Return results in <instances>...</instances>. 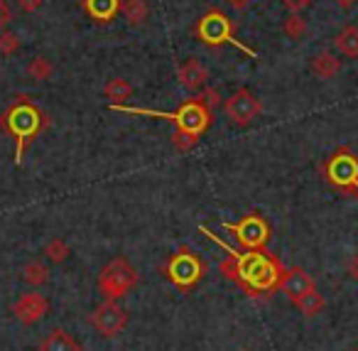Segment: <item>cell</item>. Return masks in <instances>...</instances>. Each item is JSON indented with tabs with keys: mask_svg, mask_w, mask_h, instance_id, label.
<instances>
[{
	"mask_svg": "<svg viewBox=\"0 0 358 351\" xmlns=\"http://www.w3.org/2000/svg\"><path fill=\"white\" fill-rule=\"evenodd\" d=\"M199 231L204 233V236H209L211 241L226 253V261L219 263L221 275H226L231 282L243 287L248 295H270V292H275L280 287L285 268L273 253H268L265 248L241 253V251H234L229 243H224L216 233H211L209 228L199 226Z\"/></svg>",
	"mask_w": 358,
	"mask_h": 351,
	"instance_id": "6da1fadb",
	"label": "cell"
},
{
	"mask_svg": "<svg viewBox=\"0 0 358 351\" xmlns=\"http://www.w3.org/2000/svg\"><path fill=\"white\" fill-rule=\"evenodd\" d=\"M50 125L47 113L30 99V96H15L10 106L0 116V128L15 140V165L20 167L27 148L40 138Z\"/></svg>",
	"mask_w": 358,
	"mask_h": 351,
	"instance_id": "7a4b0ae2",
	"label": "cell"
},
{
	"mask_svg": "<svg viewBox=\"0 0 358 351\" xmlns=\"http://www.w3.org/2000/svg\"><path fill=\"white\" fill-rule=\"evenodd\" d=\"M110 111H120V113H130V116H152V118H164L172 121L177 125V133H185L189 138L199 140L206 130L211 128V109L199 99L185 101L177 111L167 113V111H155V109H135V106H125V104H110Z\"/></svg>",
	"mask_w": 358,
	"mask_h": 351,
	"instance_id": "3957f363",
	"label": "cell"
},
{
	"mask_svg": "<svg viewBox=\"0 0 358 351\" xmlns=\"http://www.w3.org/2000/svg\"><path fill=\"white\" fill-rule=\"evenodd\" d=\"M194 35H196V40H199L201 45H206V47L234 45L236 50L245 52V55L253 57V60H255V50H250V47H245L241 40H236V27H234V22H231V18L226 15V13H221V11L204 13V15L199 18V22H196Z\"/></svg>",
	"mask_w": 358,
	"mask_h": 351,
	"instance_id": "277c9868",
	"label": "cell"
},
{
	"mask_svg": "<svg viewBox=\"0 0 358 351\" xmlns=\"http://www.w3.org/2000/svg\"><path fill=\"white\" fill-rule=\"evenodd\" d=\"M162 273L177 290L189 292V290H194L201 277L206 275V263L201 261L194 251H189V248H179V251L164 263Z\"/></svg>",
	"mask_w": 358,
	"mask_h": 351,
	"instance_id": "5b68a950",
	"label": "cell"
},
{
	"mask_svg": "<svg viewBox=\"0 0 358 351\" xmlns=\"http://www.w3.org/2000/svg\"><path fill=\"white\" fill-rule=\"evenodd\" d=\"M138 285V270L130 261L125 258H113L108 266L101 270L99 275V290L103 300H115L128 295L133 287Z\"/></svg>",
	"mask_w": 358,
	"mask_h": 351,
	"instance_id": "8992f818",
	"label": "cell"
},
{
	"mask_svg": "<svg viewBox=\"0 0 358 351\" xmlns=\"http://www.w3.org/2000/svg\"><path fill=\"white\" fill-rule=\"evenodd\" d=\"M322 172L331 187L358 197V155L348 148H341L322 165Z\"/></svg>",
	"mask_w": 358,
	"mask_h": 351,
	"instance_id": "52a82bcc",
	"label": "cell"
},
{
	"mask_svg": "<svg viewBox=\"0 0 358 351\" xmlns=\"http://www.w3.org/2000/svg\"><path fill=\"white\" fill-rule=\"evenodd\" d=\"M224 228L234 233L236 241H238L245 251H260V248H265L270 241V233H273L270 231V223L265 221V216L258 212L245 214L238 223L224 221Z\"/></svg>",
	"mask_w": 358,
	"mask_h": 351,
	"instance_id": "ba28073f",
	"label": "cell"
},
{
	"mask_svg": "<svg viewBox=\"0 0 358 351\" xmlns=\"http://www.w3.org/2000/svg\"><path fill=\"white\" fill-rule=\"evenodd\" d=\"M125 324H128V315L115 300H103V305L91 312V326L101 336H118L125 329Z\"/></svg>",
	"mask_w": 358,
	"mask_h": 351,
	"instance_id": "9c48e42d",
	"label": "cell"
},
{
	"mask_svg": "<svg viewBox=\"0 0 358 351\" xmlns=\"http://www.w3.org/2000/svg\"><path fill=\"white\" fill-rule=\"evenodd\" d=\"M224 111H226V116H229L231 123L250 125L260 116L263 106H260V101L255 99L248 89H238L224 101Z\"/></svg>",
	"mask_w": 358,
	"mask_h": 351,
	"instance_id": "30bf717a",
	"label": "cell"
},
{
	"mask_svg": "<svg viewBox=\"0 0 358 351\" xmlns=\"http://www.w3.org/2000/svg\"><path fill=\"white\" fill-rule=\"evenodd\" d=\"M47 312H50V300H47L45 295H40V292H27V295H22L20 300L13 305V315H15L17 322H22V324H37L40 319H45Z\"/></svg>",
	"mask_w": 358,
	"mask_h": 351,
	"instance_id": "8fae6325",
	"label": "cell"
},
{
	"mask_svg": "<svg viewBox=\"0 0 358 351\" xmlns=\"http://www.w3.org/2000/svg\"><path fill=\"white\" fill-rule=\"evenodd\" d=\"M280 287H282V292L289 297V302H299L307 292H312L314 287H317V282H314V277L309 275V273H304L302 268H289V270H285L282 280H280Z\"/></svg>",
	"mask_w": 358,
	"mask_h": 351,
	"instance_id": "7c38bea8",
	"label": "cell"
},
{
	"mask_svg": "<svg viewBox=\"0 0 358 351\" xmlns=\"http://www.w3.org/2000/svg\"><path fill=\"white\" fill-rule=\"evenodd\" d=\"M206 81H209V69L199 60H187L185 64L179 67V84L185 86L187 91L204 89Z\"/></svg>",
	"mask_w": 358,
	"mask_h": 351,
	"instance_id": "4fadbf2b",
	"label": "cell"
},
{
	"mask_svg": "<svg viewBox=\"0 0 358 351\" xmlns=\"http://www.w3.org/2000/svg\"><path fill=\"white\" fill-rule=\"evenodd\" d=\"M84 13L96 22H113L120 13V0H81Z\"/></svg>",
	"mask_w": 358,
	"mask_h": 351,
	"instance_id": "5bb4252c",
	"label": "cell"
},
{
	"mask_svg": "<svg viewBox=\"0 0 358 351\" xmlns=\"http://www.w3.org/2000/svg\"><path fill=\"white\" fill-rule=\"evenodd\" d=\"M40 351H81V344L69 334L66 329H52L50 334L42 339Z\"/></svg>",
	"mask_w": 358,
	"mask_h": 351,
	"instance_id": "9a60e30c",
	"label": "cell"
},
{
	"mask_svg": "<svg viewBox=\"0 0 358 351\" xmlns=\"http://www.w3.org/2000/svg\"><path fill=\"white\" fill-rule=\"evenodd\" d=\"M338 69H341V60L331 52H319L312 57V71L319 79H331L338 74Z\"/></svg>",
	"mask_w": 358,
	"mask_h": 351,
	"instance_id": "2e32d148",
	"label": "cell"
},
{
	"mask_svg": "<svg viewBox=\"0 0 358 351\" xmlns=\"http://www.w3.org/2000/svg\"><path fill=\"white\" fill-rule=\"evenodd\" d=\"M334 47H336L343 57L358 60V27L346 25L341 32H336V37H334Z\"/></svg>",
	"mask_w": 358,
	"mask_h": 351,
	"instance_id": "e0dca14e",
	"label": "cell"
},
{
	"mask_svg": "<svg viewBox=\"0 0 358 351\" xmlns=\"http://www.w3.org/2000/svg\"><path fill=\"white\" fill-rule=\"evenodd\" d=\"M120 13H123L130 25L138 27L150 18V6L148 0H120Z\"/></svg>",
	"mask_w": 358,
	"mask_h": 351,
	"instance_id": "ac0fdd59",
	"label": "cell"
},
{
	"mask_svg": "<svg viewBox=\"0 0 358 351\" xmlns=\"http://www.w3.org/2000/svg\"><path fill=\"white\" fill-rule=\"evenodd\" d=\"M103 94H106V99H110V104H125V101L133 96V86H130V81L115 76V79H110L108 84L103 86Z\"/></svg>",
	"mask_w": 358,
	"mask_h": 351,
	"instance_id": "d6986e66",
	"label": "cell"
},
{
	"mask_svg": "<svg viewBox=\"0 0 358 351\" xmlns=\"http://www.w3.org/2000/svg\"><path fill=\"white\" fill-rule=\"evenodd\" d=\"M22 280L32 287H42L47 280H50V268L40 261H30L25 268H22Z\"/></svg>",
	"mask_w": 358,
	"mask_h": 351,
	"instance_id": "ffe728a7",
	"label": "cell"
},
{
	"mask_svg": "<svg viewBox=\"0 0 358 351\" xmlns=\"http://www.w3.org/2000/svg\"><path fill=\"white\" fill-rule=\"evenodd\" d=\"M324 305H327V300H324V295L317 290V287H314L312 292H307L299 302H294V307H297L304 317H317L319 312L324 310Z\"/></svg>",
	"mask_w": 358,
	"mask_h": 351,
	"instance_id": "44dd1931",
	"label": "cell"
},
{
	"mask_svg": "<svg viewBox=\"0 0 358 351\" xmlns=\"http://www.w3.org/2000/svg\"><path fill=\"white\" fill-rule=\"evenodd\" d=\"M55 74V64H52L47 57H35V60L27 64V76L35 81H47Z\"/></svg>",
	"mask_w": 358,
	"mask_h": 351,
	"instance_id": "7402d4cb",
	"label": "cell"
},
{
	"mask_svg": "<svg viewBox=\"0 0 358 351\" xmlns=\"http://www.w3.org/2000/svg\"><path fill=\"white\" fill-rule=\"evenodd\" d=\"M282 32L287 37H292V40H302L307 35V22H304L302 13H289L282 22Z\"/></svg>",
	"mask_w": 358,
	"mask_h": 351,
	"instance_id": "603a6c76",
	"label": "cell"
},
{
	"mask_svg": "<svg viewBox=\"0 0 358 351\" xmlns=\"http://www.w3.org/2000/svg\"><path fill=\"white\" fill-rule=\"evenodd\" d=\"M69 253H71L69 243H66L64 238H59V236H55V238H52V241L45 246V256L50 258L52 263H64L66 258H69Z\"/></svg>",
	"mask_w": 358,
	"mask_h": 351,
	"instance_id": "cb8c5ba5",
	"label": "cell"
},
{
	"mask_svg": "<svg viewBox=\"0 0 358 351\" xmlns=\"http://www.w3.org/2000/svg\"><path fill=\"white\" fill-rule=\"evenodd\" d=\"M17 50H20V37L10 30H0V55L13 57Z\"/></svg>",
	"mask_w": 358,
	"mask_h": 351,
	"instance_id": "d4e9b609",
	"label": "cell"
},
{
	"mask_svg": "<svg viewBox=\"0 0 358 351\" xmlns=\"http://www.w3.org/2000/svg\"><path fill=\"white\" fill-rule=\"evenodd\" d=\"M172 140H174V145H177V150H185V153H187V150H192L196 143H199V140L189 138V135H185V133H174Z\"/></svg>",
	"mask_w": 358,
	"mask_h": 351,
	"instance_id": "484cf974",
	"label": "cell"
},
{
	"mask_svg": "<svg viewBox=\"0 0 358 351\" xmlns=\"http://www.w3.org/2000/svg\"><path fill=\"white\" fill-rule=\"evenodd\" d=\"M199 99L204 101V104L209 106V109H214L216 104H221V96H219V91H216V89H209V86H204V94H201Z\"/></svg>",
	"mask_w": 358,
	"mask_h": 351,
	"instance_id": "4316f807",
	"label": "cell"
},
{
	"mask_svg": "<svg viewBox=\"0 0 358 351\" xmlns=\"http://www.w3.org/2000/svg\"><path fill=\"white\" fill-rule=\"evenodd\" d=\"M10 22H13V11L8 8V3H0V30H8Z\"/></svg>",
	"mask_w": 358,
	"mask_h": 351,
	"instance_id": "83f0119b",
	"label": "cell"
},
{
	"mask_svg": "<svg viewBox=\"0 0 358 351\" xmlns=\"http://www.w3.org/2000/svg\"><path fill=\"white\" fill-rule=\"evenodd\" d=\"M282 3L287 6V11H289V13H302L304 8L312 6V0H282Z\"/></svg>",
	"mask_w": 358,
	"mask_h": 351,
	"instance_id": "f1b7e54d",
	"label": "cell"
},
{
	"mask_svg": "<svg viewBox=\"0 0 358 351\" xmlns=\"http://www.w3.org/2000/svg\"><path fill=\"white\" fill-rule=\"evenodd\" d=\"M42 3H45V0H17V6L25 13H37L42 8Z\"/></svg>",
	"mask_w": 358,
	"mask_h": 351,
	"instance_id": "f546056e",
	"label": "cell"
},
{
	"mask_svg": "<svg viewBox=\"0 0 358 351\" xmlns=\"http://www.w3.org/2000/svg\"><path fill=\"white\" fill-rule=\"evenodd\" d=\"M348 275H351L353 280L358 282V253L351 258V261H348Z\"/></svg>",
	"mask_w": 358,
	"mask_h": 351,
	"instance_id": "4dcf8cb0",
	"label": "cell"
},
{
	"mask_svg": "<svg viewBox=\"0 0 358 351\" xmlns=\"http://www.w3.org/2000/svg\"><path fill=\"white\" fill-rule=\"evenodd\" d=\"M338 8H343V11H351L353 6H356V0H336Z\"/></svg>",
	"mask_w": 358,
	"mask_h": 351,
	"instance_id": "1f68e13d",
	"label": "cell"
},
{
	"mask_svg": "<svg viewBox=\"0 0 358 351\" xmlns=\"http://www.w3.org/2000/svg\"><path fill=\"white\" fill-rule=\"evenodd\" d=\"M229 3H231L234 8H245V6L250 3V0H229Z\"/></svg>",
	"mask_w": 358,
	"mask_h": 351,
	"instance_id": "d6a6232c",
	"label": "cell"
},
{
	"mask_svg": "<svg viewBox=\"0 0 358 351\" xmlns=\"http://www.w3.org/2000/svg\"><path fill=\"white\" fill-rule=\"evenodd\" d=\"M0 3H6V0H0Z\"/></svg>",
	"mask_w": 358,
	"mask_h": 351,
	"instance_id": "836d02e7",
	"label": "cell"
}]
</instances>
